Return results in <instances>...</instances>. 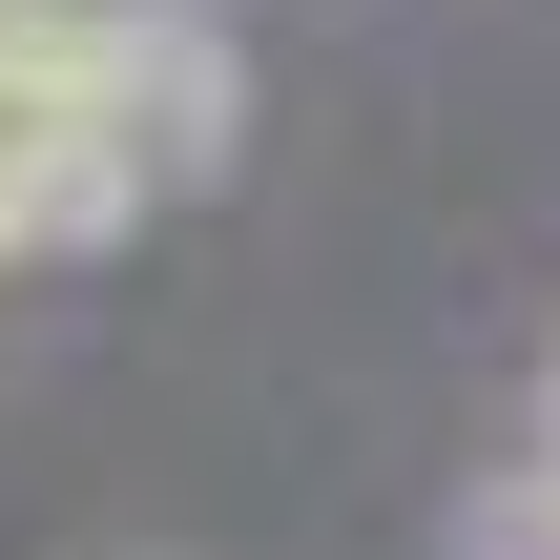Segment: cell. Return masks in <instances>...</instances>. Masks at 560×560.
Masks as SVG:
<instances>
[]
</instances>
